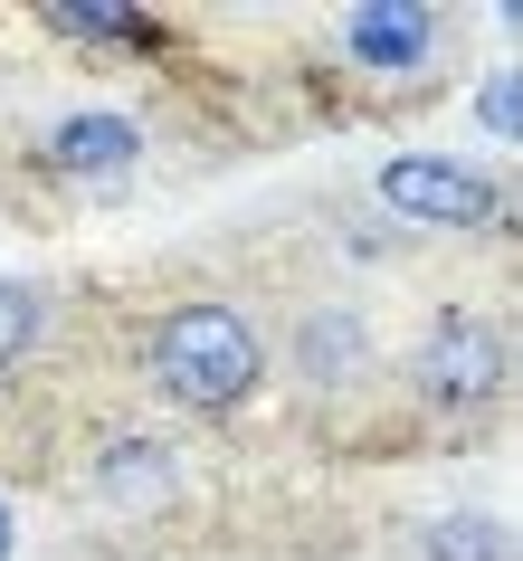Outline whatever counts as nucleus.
Instances as JSON below:
<instances>
[{
	"mask_svg": "<svg viewBox=\"0 0 523 561\" xmlns=\"http://www.w3.org/2000/svg\"><path fill=\"white\" fill-rule=\"evenodd\" d=\"M144 381L172 400V410H238L248 390L266 381V353H258V333H248V314L219 296L201 305H172L162 324L144 333Z\"/></svg>",
	"mask_w": 523,
	"mask_h": 561,
	"instance_id": "1",
	"label": "nucleus"
},
{
	"mask_svg": "<svg viewBox=\"0 0 523 561\" xmlns=\"http://www.w3.org/2000/svg\"><path fill=\"white\" fill-rule=\"evenodd\" d=\"M400 381L419 410L457 419V410H486V400H504V381H514V353H504V333L486 324V314H437L419 343H409Z\"/></svg>",
	"mask_w": 523,
	"mask_h": 561,
	"instance_id": "2",
	"label": "nucleus"
},
{
	"mask_svg": "<svg viewBox=\"0 0 523 561\" xmlns=\"http://www.w3.org/2000/svg\"><path fill=\"white\" fill-rule=\"evenodd\" d=\"M380 209H400L409 229H494V181L476 162L400 152V162H380Z\"/></svg>",
	"mask_w": 523,
	"mask_h": 561,
	"instance_id": "3",
	"label": "nucleus"
},
{
	"mask_svg": "<svg viewBox=\"0 0 523 561\" xmlns=\"http://www.w3.org/2000/svg\"><path fill=\"white\" fill-rule=\"evenodd\" d=\"M286 371L305 390H362L380 371V333L362 305H305L286 324Z\"/></svg>",
	"mask_w": 523,
	"mask_h": 561,
	"instance_id": "4",
	"label": "nucleus"
},
{
	"mask_svg": "<svg viewBox=\"0 0 523 561\" xmlns=\"http://www.w3.org/2000/svg\"><path fill=\"white\" fill-rule=\"evenodd\" d=\"M437 48H447V20L419 10V0H362V10H343V58L362 77H419V67H437Z\"/></svg>",
	"mask_w": 523,
	"mask_h": 561,
	"instance_id": "5",
	"label": "nucleus"
},
{
	"mask_svg": "<svg viewBox=\"0 0 523 561\" xmlns=\"http://www.w3.org/2000/svg\"><path fill=\"white\" fill-rule=\"evenodd\" d=\"M95 495L115 504V514H134V524L172 514V504H181V467H172V447L144 438V428H115V438L95 447Z\"/></svg>",
	"mask_w": 523,
	"mask_h": 561,
	"instance_id": "6",
	"label": "nucleus"
},
{
	"mask_svg": "<svg viewBox=\"0 0 523 561\" xmlns=\"http://www.w3.org/2000/svg\"><path fill=\"white\" fill-rule=\"evenodd\" d=\"M38 152H48V172H124V162L144 152V134L124 115H67Z\"/></svg>",
	"mask_w": 523,
	"mask_h": 561,
	"instance_id": "7",
	"label": "nucleus"
},
{
	"mask_svg": "<svg viewBox=\"0 0 523 561\" xmlns=\"http://www.w3.org/2000/svg\"><path fill=\"white\" fill-rule=\"evenodd\" d=\"M409 561H514V542L494 514H429L409 533Z\"/></svg>",
	"mask_w": 523,
	"mask_h": 561,
	"instance_id": "8",
	"label": "nucleus"
},
{
	"mask_svg": "<svg viewBox=\"0 0 523 561\" xmlns=\"http://www.w3.org/2000/svg\"><path fill=\"white\" fill-rule=\"evenodd\" d=\"M30 343H38V296L30 286H0V371L30 353Z\"/></svg>",
	"mask_w": 523,
	"mask_h": 561,
	"instance_id": "9",
	"label": "nucleus"
},
{
	"mask_svg": "<svg viewBox=\"0 0 523 561\" xmlns=\"http://www.w3.org/2000/svg\"><path fill=\"white\" fill-rule=\"evenodd\" d=\"M48 30H67V38H144V20L134 10H48Z\"/></svg>",
	"mask_w": 523,
	"mask_h": 561,
	"instance_id": "10",
	"label": "nucleus"
}]
</instances>
